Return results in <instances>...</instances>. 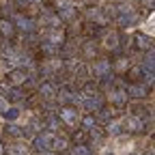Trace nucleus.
<instances>
[{
  "instance_id": "2",
  "label": "nucleus",
  "mask_w": 155,
  "mask_h": 155,
  "mask_svg": "<svg viewBox=\"0 0 155 155\" xmlns=\"http://www.w3.org/2000/svg\"><path fill=\"white\" fill-rule=\"evenodd\" d=\"M63 119H65V121H69V123H73V121H75L73 110H65V112H63Z\"/></svg>"
},
{
  "instance_id": "1",
  "label": "nucleus",
  "mask_w": 155,
  "mask_h": 155,
  "mask_svg": "<svg viewBox=\"0 0 155 155\" xmlns=\"http://www.w3.org/2000/svg\"><path fill=\"white\" fill-rule=\"evenodd\" d=\"M153 22H155V15L151 13V15L147 17V22L142 24V32H147V35H155V28H153Z\"/></svg>"
}]
</instances>
